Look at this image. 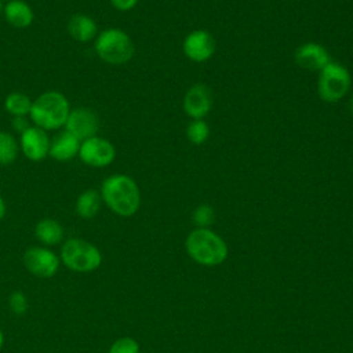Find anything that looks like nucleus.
Instances as JSON below:
<instances>
[{
  "instance_id": "obj_1",
  "label": "nucleus",
  "mask_w": 353,
  "mask_h": 353,
  "mask_svg": "<svg viewBox=\"0 0 353 353\" xmlns=\"http://www.w3.org/2000/svg\"><path fill=\"white\" fill-rule=\"evenodd\" d=\"M102 203L116 215L132 216L141 205V192L137 182L125 174H113L103 179L99 189Z\"/></svg>"
},
{
  "instance_id": "obj_22",
  "label": "nucleus",
  "mask_w": 353,
  "mask_h": 353,
  "mask_svg": "<svg viewBox=\"0 0 353 353\" xmlns=\"http://www.w3.org/2000/svg\"><path fill=\"white\" fill-rule=\"evenodd\" d=\"M192 219L197 225V228H208L210 225H212L215 219L214 208L207 204H200L199 207L194 208L192 214Z\"/></svg>"
},
{
  "instance_id": "obj_14",
  "label": "nucleus",
  "mask_w": 353,
  "mask_h": 353,
  "mask_svg": "<svg viewBox=\"0 0 353 353\" xmlns=\"http://www.w3.org/2000/svg\"><path fill=\"white\" fill-rule=\"evenodd\" d=\"M80 141L66 130L58 132L50 142L48 156L59 163H66L79 156Z\"/></svg>"
},
{
  "instance_id": "obj_25",
  "label": "nucleus",
  "mask_w": 353,
  "mask_h": 353,
  "mask_svg": "<svg viewBox=\"0 0 353 353\" xmlns=\"http://www.w3.org/2000/svg\"><path fill=\"white\" fill-rule=\"evenodd\" d=\"M11 124H12L14 130L18 131L19 134H22L25 130H28L30 127L29 120L26 119V116H15V117H12Z\"/></svg>"
},
{
  "instance_id": "obj_13",
  "label": "nucleus",
  "mask_w": 353,
  "mask_h": 353,
  "mask_svg": "<svg viewBox=\"0 0 353 353\" xmlns=\"http://www.w3.org/2000/svg\"><path fill=\"white\" fill-rule=\"evenodd\" d=\"M294 61L305 70L320 72L327 63L331 62V57L324 46L314 41H307L295 50Z\"/></svg>"
},
{
  "instance_id": "obj_31",
  "label": "nucleus",
  "mask_w": 353,
  "mask_h": 353,
  "mask_svg": "<svg viewBox=\"0 0 353 353\" xmlns=\"http://www.w3.org/2000/svg\"><path fill=\"white\" fill-rule=\"evenodd\" d=\"M1 1H8V0H1Z\"/></svg>"
},
{
  "instance_id": "obj_5",
  "label": "nucleus",
  "mask_w": 353,
  "mask_h": 353,
  "mask_svg": "<svg viewBox=\"0 0 353 353\" xmlns=\"http://www.w3.org/2000/svg\"><path fill=\"white\" fill-rule=\"evenodd\" d=\"M95 54L106 63L124 65L134 57L135 48L131 37L119 28L99 32L94 40Z\"/></svg>"
},
{
  "instance_id": "obj_4",
  "label": "nucleus",
  "mask_w": 353,
  "mask_h": 353,
  "mask_svg": "<svg viewBox=\"0 0 353 353\" xmlns=\"http://www.w3.org/2000/svg\"><path fill=\"white\" fill-rule=\"evenodd\" d=\"M59 259L72 272L90 273L101 266L102 252L88 240L70 237L62 243Z\"/></svg>"
},
{
  "instance_id": "obj_24",
  "label": "nucleus",
  "mask_w": 353,
  "mask_h": 353,
  "mask_svg": "<svg viewBox=\"0 0 353 353\" xmlns=\"http://www.w3.org/2000/svg\"><path fill=\"white\" fill-rule=\"evenodd\" d=\"M108 353H139V345L131 336H121L110 345Z\"/></svg>"
},
{
  "instance_id": "obj_11",
  "label": "nucleus",
  "mask_w": 353,
  "mask_h": 353,
  "mask_svg": "<svg viewBox=\"0 0 353 353\" xmlns=\"http://www.w3.org/2000/svg\"><path fill=\"white\" fill-rule=\"evenodd\" d=\"M65 130L76 137L80 142L97 135L99 128V119L97 113L88 108L70 109L68 120L65 123Z\"/></svg>"
},
{
  "instance_id": "obj_21",
  "label": "nucleus",
  "mask_w": 353,
  "mask_h": 353,
  "mask_svg": "<svg viewBox=\"0 0 353 353\" xmlns=\"http://www.w3.org/2000/svg\"><path fill=\"white\" fill-rule=\"evenodd\" d=\"M186 137L193 145H203L210 137V127L204 119L192 120L186 128Z\"/></svg>"
},
{
  "instance_id": "obj_18",
  "label": "nucleus",
  "mask_w": 353,
  "mask_h": 353,
  "mask_svg": "<svg viewBox=\"0 0 353 353\" xmlns=\"http://www.w3.org/2000/svg\"><path fill=\"white\" fill-rule=\"evenodd\" d=\"M102 207V197L99 190L87 189L81 192L76 200V214L83 219H92L98 215Z\"/></svg>"
},
{
  "instance_id": "obj_12",
  "label": "nucleus",
  "mask_w": 353,
  "mask_h": 353,
  "mask_svg": "<svg viewBox=\"0 0 353 353\" xmlns=\"http://www.w3.org/2000/svg\"><path fill=\"white\" fill-rule=\"evenodd\" d=\"M185 113L192 119H204L212 108V92L211 90L203 84L197 83L193 84L185 94L182 102Z\"/></svg>"
},
{
  "instance_id": "obj_9",
  "label": "nucleus",
  "mask_w": 353,
  "mask_h": 353,
  "mask_svg": "<svg viewBox=\"0 0 353 353\" xmlns=\"http://www.w3.org/2000/svg\"><path fill=\"white\" fill-rule=\"evenodd\" d=\"M216 50V43L214 36L204 30V29H196L190 32L182 43V51L193 62L201 63L208 61Z\"/></svg>"
},
{
  "instance_id": "obj_27",
  "label": "nucleus",
  "mask_w": 353,
  "mask_h": 353,
  "mask_svg": "<svg viewBox=\"0 0 353 353\" xmlns=\"http://www.w3.org/2000/svg\"><path fill=\"white\" fill-rule=\"evenodd\" d=\"M6 211H7V205H6V201L4 199L0 196V221L6 216Z\"/></svg>"
},
{
  "instance_id": "obj_19",
  "label": "nucleus",
  "mask_w": 353,
  "mask_h": 353,
  "mask_svg": "<svg viewBox=\"0 0 353 353\" xmlns=\"http://www.w3.org/2000/svg\"><path fill=\"white\" fill-rule=\"evenodd\" d=\"M32 99L21 92V91H14L10 92L6 99H4V108L12 116H29L30 108H32Z\"/></svg>"
},
{
  "instance_id": "obj_16",
  "label": "nucleus",
  "mask_w": 353,
  "mask_h": 353,
  "mask_svg": "<svg viewBox=\"0 0 353 353\" xmlns=\"http://www.w3.org/2000/svg\"><path fill=\"white\" fill-rule=\"evenodd\" d=\"M68 33L79 43L95 40L98 34L97 22L87 14H74L68 21Z\"/></svg>"
},
{
  "instance_id": "obj_29",
  "label": "nucleus",
  "mask_w": 353,
  "mask_h": 353,
  "mask_svg": "<svg viewBox=\"0 0 353 353\" xmlns=\"http://www.w3.org/2000/svg\"><path fill=\"white\" fill-rule=\"evenodd\" d=\"M3 345H4V334H3V331L0 328V350L3 349Z\"/></svg>"
},
{
  "instance_id": "obj_6",
  "label": "nucleus",
  "mask_w": 353,
  "mask_h": 353,
  "mask_svg": "<svg viewBox=\"0 0 353 353\" xmlns=\"http://www.w3.org/2000/svg\"><path fill=\"white\" fill-rule=\"evenodd\" d=\"M352 85V76L349 70L331 61L320 72L317 79L319 97L325 102H338L346 97Z\"/></svg>"
},
{
  "instance_id": "obj_28",
  "label": "nucleus",
  "mask_w": 353,
  "mask_h": 353,
  "mask_svg": "<svg viewBox=\"0 0 353 353\" xmlns=\"http://www.w3.org/2000/svg\"><path fill=\"white\" fill-rule=\"evenodd\" d=\"M347 106H349L350 113L353 114V94H352V95H350V98H349V103H347Z\"/></svg>"
},
{
  "instance_id": "obj_3",
  "label": "nucleus",
  "mask_w": 353,
  "mask_h": 353,
  "mask_svg": "<svg viewBox=\"0 0 353 353\" xmlns=\"http://www.w3.org/2000/svg\"><path fill=\"white\" fill-rule=\"evenodd\" d=\"M189 256L200 265L216 266L228 256V245L222 237L208 228H197L186 237Z\"/></svg>"
},
{
  "instance_id": "obj_26",
  "label": "nucleus",
  "mask_w": 353,
  "mask_h": 353,
  "mask_svg": "<svg viewBox=\"0 0 353 353\" xmlns=\"http://www.w3.org/2000/svg\"><path fill=\"white\" fill-rule=\"evenodd\" d=\"M139 0H110L112 6L119 11H130L132 10Z\"/></svg>"
},
{
  "instance_id": "obj_8",
  "label": "nucleus",
  "mask_w": 353,
  "mask_h": 353,
  "mask_svg": "<svg viewBox=\"0 0 353 353\" xmlns=\"http://www.w3.org/2000/svg\"><path fill=\"white\" fill-rule=\"evenodd\" d=\"M116 157L114 145L106 138L94 135L80 142L79 159L90 167L102 168L113 163Z\"/></svg>"
},
{
  "instance_id": "obj_20",
  "label": "nucleus",
  "mask_w": 353,
  "mask_h": 353,
  "mask_svg": "<svg viewBox=\"0 0 353 353\" xmlns=\"http://www.w3.org/2000/svg\"><path fill=\"white\" fill-rule=\"evenodd\" d=\"M19 153V143L8 131H0V165L15 163Z\"/></svg>"
},
{
  "instance_id": "obj_23",
  "label": "nucleus",
  "mask_w": 353,
  "mask_h": 353,
  "mask_svg": "<svg viewBox=\"0 0 353 353\" xmlns=\"http://www.w3.org/2000/svg\"><path fill=\"white\" fill-rule=\"evenodd\" d=\"M7 305L11 313L17 314V316H22L28 312L29 307V302L26 295L22 291H14L8 295L7 298Z\"/></svg>"
},
{
  "instance_id": "obj_2",
  "label": "nucleus",
  "mask_w": 353,
  "mask_h": 353,
  "mask_svg": "<svg viewBox=\"0 0 353 353\" xmlns=\"http://www.w3.org/2000/svg\"><path fill=\"white\" fill-rule=\"evenodd\" d=\"M69 113V99L62 92L50 90L40 94L32 102L29 119L33 123V125L44 131H51L63 127Z\"/></svg>"
},
{
  "instance_id": "obj_7",
  "label": "nucleus",
  "mask_w": 353,
  "mask_h": 353,
  "mask_svg": "<svg viewBox=\"0 0 353 353\" xmlns=\"http://www.w3.org/2000/svg\"><path fill=\"white\" fill-rule=\"evenodd\" d=\"M25 269L39 279H51L57 274L61 266L59 255L44 245L29 247L22 256Z\"/></svg>"
},
{
  "instance_id": "obj_10",
  "label": "nucleus",
  "mask_w": 353,
  "mask_h": 353,
  "mask_svg": "<svg viewBox=\"0 0 353 353\" xmlns=\"http://www.w3.org/2000/svg\"><path fill=\"white\" fill-rule=\"evenodd\" d=\"M50 137L47 131L30 125L22 134H19V150L30 161H41L48 156Z\"/></svg>"
},
{
  "instance_id": "obj_30",
  "label": "nucleus",
  "mask_w": 353,
  "mask_h": 353,
  "mask_svg": "<svg viewBox=\"0 0 353 353\" xmlns=\"http://www.w3.org/2000/svg\"><path fill=\"white\" fill-rule=\"evenodd\" d=\"M3 8H4V4H3V1L0 0V15L3 14Z\"/></svg>"
},
{
  "instance_id": "obj_15",
  "label": "nucleus",
  "mask_w": 353,
  "mask_h": 353,
  "mask_svg": "<svg viewBox=\"0 0 353 353\" xmlns=\"http://www.w3.org/2000/svg\"><path fill=\"white\" fill-rule=\"evenodd\" d=\"M3 15L6 21L17 29L29 28L34 19V12L32 7L23 0H8L4 4Z\"/></svg>"
},
{
  "instance_id": "obj_17",
  "label": "nucleus",
  "mask_w": 353,
  "mask_h": 353,
  "mask_svg": "<svg viewBox=\"0 0 353 353\" xmlns=\"http://www.w3.org/2000/svg\"><path fill=\"white\" fill-rule=\"evenodd\" d=\"M34 237L41 245L51 248L63 243L65 230L57 219L43 218L34 226Z\"/></svg>"
}]
</instances>
